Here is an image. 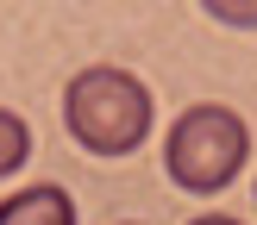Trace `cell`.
I'll return each instance as SVG.
<instances>
[{
	"label": "cell",
	"mask_w": 257,
	"mask_h": 225,
	"mask_svg": "<svg viewBox=\"0 0 257 225\" xmlns=\"http://www.w3.org/2000/svg\"><path fill=\"white\" fill-rule=\"evenodd\" d=\"M151 88L119 62H94L63 88V125L88 156H132L151 138Z\"/></svg>",
	"instance_id": "cell-1"
},
{
	"label": "cell",
	"mask_w": 257,
	"mask_h": 225,
	"mask_svg": "<svg viewBox=\"0 0 257 225\" xmlns=\"http://www.w3.org/2000/svg\"><path fill=\"white\" fill-rule=\"evenodd\" d=\"M245 156H251V125L232 106H220V100L188 106L170 125V138H163V169H170V182L182 194H220V188H232Z\"/></svg>",
	"instance_id": "cell-2"
},
{
	"label": "cell",
	"mask_w": 257,
	"mask_h": 225,
	"mask_svg": "<svg viewBox=\"0 0 257 225\" xmlns=\"http://www.w3.org/2000/svg\"><path fill=\"white\" fill-rule=\"evenodd\" d=\"M0 225H75V200L57 182H32L0 200Z\"/></svg>",
	"instance_id": "cell-3"
},
{
	"label": "cell",
	"mask_w": 257,
	"mask_h": 225,
	"mask_svg": "<svg viewBox=\"0 0 257 225\" xmlns=\"http://www.w3.org/2000/svg\"><path fill=\"white\" fill-rule=\"evenodd\" d=\"M25 156H32V125H25L19 112L0 106V175H13Z\"/></svg>",
	"instance_id": "cell-4"
},
{
	"label": "cell",
	"mask_w": 257,
	"mask_h": 225,
	"mask_svg": "<svg viewBox=\"0 0 257 225\" xmlns=\"http://www.w3.org/2000/svg\"><path fill=\"white\" fill-rule=\"evenodd\" d=\"M201 6L226 25H257V0H201Z\"/></svg>",
	"instance_id": "cell-5"
},
{
	"label": "cell",
	"mask_w": 257,
	"mask_h": 225,
	"mask_svg": "<svg viewBox=\"0 0 257 225\" xmlns=\"http://www.w3.org/2000/svg\"><path fill=\"white\" fill-rule=\"evenodd\" d=\"M188 225H238V219H226V212H201V219H188Z\"/></svg>",
	"instance_id": "cell-6"
}]
</instances>
